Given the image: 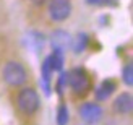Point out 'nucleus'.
I'll return each mask as SVG.
<instances>
[{"mask_svg":"<svg viewBox=\"0 0 133 125\" xmlns=\"http://www.w3.org/2000/svg\"><path fill=\"white\" fill-rule=\"evenodd\" d=\"M114 109L118 114H130L133 109V99L130 93H122L114 102Z\"/></svg>","mask_w":133,"mask_h":125,"instance_id":"0eeeda50","label":"nucleus"},{"mask_svg":"<svg viewBox=\"0 0 133 125\" xmlns=\"http://www.w3.org/2000/svg\"><path fill=\"white\" fill-rule=\"evenodd\" d=\"M88 5H104V0H86Z\"/></svg>","mask_w":133,"mask_h":125,"instance_id":"2eb2a0df","label":"nucleus"},{"mask_svg":"<svg viewBox=\"0 0 133 125\" xmlns=\"http://www.w3.org/2000/svg\"><path fill=\"white\" fill-rule=\"evenodd\" d=\"M71 13L70 0H52L49 5V15L54 21H65Z\"/></svg>","mask_w":133,"mask_h":125,"instance_id":"20e7f679","label":"nucleus"},{"mask_svg":"<svg viewBox=\"0 0 133 125\" xmlns=\"http://www.w3.org/2000/svg\"><path fill=\"white\" fill-rule=\"evenodd\" d=\"M65 83H66V75H62V76H60V80H58V84H57V91H58L60 94H62V91H63Z\"/></svg>","mask_w":133,"mask_h":125,"instance_id":"4468645a","label":"nucleus"},{"mask_svg":"<svg viewBox=\"0 0 133 125\" xmlns=\"http://www.w3.org/2000/svg\"><path fill=\"white\" fill-rule=\"evenodd\" d=\"M88 44H89L88 34H86V32H78L75 36V39L70 41V47H71V50L75 52V54H81V52L88 47Z\"/></svg>","mask_w":133,"mask_h":125,"instance_id":"9d476101","label":"nucleus"},{"mask_svg":"<svg viewBox=\"0 0 133 125\" xmlns=\"http://www.w3.org/2000/svg\"><path fill=\"white\" fill-rule=\"evenodd\" d=\"M44 45H45V37H44V34H41V32H37V31H31L29 34H28V47L31 50L41 54L42 49H44Z\"/></svg>","mask_w":133,"mask_h":125,"instance_id":"6e6552de","label":"nucleus"},{"mask_svg":"<svg viewBox=\"0 0 133 125\" xmlns=\"http://www.w3.org/2000/svg\"><path fill=\"white\" fill-rule=\"evenodd\" d=\"M114 91H115V83L112 80H104L96 89V99L97 101H105Z\"/></svg>","mask_w":133,"mask_h":125,"instance_id":"1a4fd4ad","label":"nucleus"},{"mask_svg":"<svg viewBox=\"0 0 133 125\" xmlns=\"http://www.w3.org/2000/svg\"><path fill=\"white\" fill-rule=\"evenodd\" d=\"M57 122L60 123V125H63V123H66L68 122V110H66V106H62L58 107V112H57Z\"/></svg>","mask_w":133,"mask_h":125,"instance_id":"ddd939ff","label":"nucleus"},{"mask_svg":"<svg viewBox=\"0 0 133 125\" xmlns=\"http://www.w3.org/2000/svg\"><path fill=\"white\" fill-rule=\"evenodd\" d=\"M66 83H68V86L75 91L76 94H84L86 91L91 88L89 75L86 73V70H83L81 67H76V68L70 70V73L66 75Z\"/></svg>","mask_w":133,"mask_h":125,"instance_id":"f257e3e1","label":"nucleus"},{"mask_svg":"<svg viewBox=\"0 0 133 125\" xmlns=\"http://www.w3.org/2000/svg\"><path fill=\"white\" fill-rule=\"evenodd\" d=\"M79 115L81 119L88 123H96L99 122V119L102 117V109L97 106V104H92V102H86L79 107Z\"/></svg>","mask_w":133,"mask_h":125,"instance_id":"39448f33","label":"nucleus"},{"mask_svg":"<svg viewBox=\"0 0 133 125\" xmlns=\"http://www.w3.org/2000/svg\"><path fill=\"white\" fill-rule=\"evenodd\" d=\"M3 80L10 86H21L26 81V70L18 62H8L3 67Z\"/></svg>","mask_w":133,"mask_h":125,"instance_id":"f03ea898","label":"nucleus"},{"mask_svg":"<svg viewBox=\"0 0 133 125\" xmlns=\"http://www.w3.org/2000/svg\"><path fill=\"white\" fill-rule=\"evenodd\" d=\"M18 107L24 114H34L39 107V94L32 88H26L18 94Z\"/></svg>","mask_w":133,"mask_h":125,"instance_id":"7ed1b4c3","label":"nucleus"},{"mask_svg":"<svg viewBox=\"0 0 133 125\" xmlns=\"http://www.w3.org/2000/svg\"><path fill=\"white\" fill-rule=\"evenodd\" d=\"M63 52L62 50H54V54L49 57V63L52 71H62L63 68Z\"/></svg>","mask_w":133,"mask_h":125,"instance_id":"9b49d317","label":"nucleus"},{"mask_svg":"<svg viewBox=\"0 0 133 125\" xmlns=\"http://www.w3.org/2000/svg\"><path fill=\"white\" fill-rule=\"evenodd\" d=\"M31 2L34 3V5H42L44 2H47V0H31Z\"/></svg>","mask_w":133,"mask_h":125,"instance_id":"f3484780","label":"nucleus"},{"mask_svg":"<svg viewBox=\"0 0 133 125\" xmlns=\"http://www.w3.org/2000/svg\"><path fill=\"white\" fill-rule=\"evenodd\" d=\"M122 80L127 86H131L133 84V75H131V65H125V68L122 70Z\"/></svg>","mask_w":133,"mask_h":125,"instance_id":"f8f14e48","label":"nucleus"},{"mask_svg":"<svg viewBox=\"0 0 133 125\" xmlns=\"http://www.w3.org/2000/svg\"><path fill=\"white\" fill-rule=\"evenodd\" d=\"M117 2H118V0H104L105 5H117Z\"/></svg>","mask_w":133,"mask_h":125,"instance_id":"dca6fc26","label":"nucleus"},{"mask_svg":"<svg viewBox=\"0 0 133 125\" xmlns=\"http://www.w3.org/2000/svg\"><path fill=\"white\" fill-rule=\"evenodd\" d=\"M70 41H71L70 34L66 31H62V29L54 31L52 36H50V45H52L54 50H62L63 52L65 49L70 47Z\"/></svg>","mask_w":133,"mask_h":125,"instance_id":"423d86ee","label":"nucleus"}]
</instances>
